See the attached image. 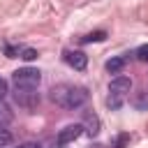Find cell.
Masks as SVG:
<instances>
[{"instance_id": "cell-1", "label": "cell", "mask_w": 148, "mask_h": 148, "mask_svg": "<svg viewBox=\"0 0 148 148\" xmlns=\"http://www.w3.org/2000/svg\"><path fill=\"white\" fill-rule=\"evenodd\" d=\"M88 97L90 92L83 86H72V83H62L51 90V99L62 109H81L88 102Z\"/></svg>"}, {"instance_id": "cell-2", "label": "cell", "mask_w": 148, "mask_h": 148, "mask_svg": "<svg viewBox=\"0 0 148 148\" xmlns=\"http://www.w3.org/2000/svg\"><path fill=\"white\" fill-rule=\"evenodd\" d=\"M130 90H132V81H130V76H123V74L113 76V79H111V83H109L106 106H109L111 111H118V109L125 104V99H127Z\"/></svg>"}, {"instance_id": "cell-3", "label": "cell", "mask_w": 148, "mask_h": 148, "mask_svg": "<svg viewBox=\"0 0 148 148\" xmlns=\"http://www.w3.org/2000/svg\"><path fill=\"white\" fill-rule=\"evenodd\" d=\"M12 81H14L16 90H35L42 81V72L35 67H21L12 74Z\"/></svg>"}, {"instance_id": "cell-4", "label": "cell", "mask_w": 148, "mask_h": 148, "mask_svg": "<svg viewBox=\"0 0 148 148\" xmlns=\"http://www.w3.org/2000/svg\"><path fill=\"white\" fill-rule=\"evenodd\" d=\"M86 130H83V125L81 123H74V125H67V127H62L60 132H58V143L60 146H67V143H72V141H76L81 134H83Z\"/></svg>"}, {"instance_id": "cell-5", "label": "cell", "mask_w": 148, "mask_h": 148, "mask_svg": "<svg viewBox=\"0 0 148 148\" xmlns=\"http://www.w3.org/2000/svg\"><path fill=\"white\" fill-rule=\"evenodd\" d=\"M65 62H67L69 67L83 72L86 65H88V56H86L83 51H72V49H67V51H65Z\"/></svg>"}, {"instance_id": "cell-6", "label": "cell", "mask_w": 148, "mask_h": 148, "mask_svg": "<svg viewBox=\"0 0 148 148\" xmlns=\"http://www.w3.org/2000/svg\"><path fill=\"white\" fill-rule=\"evenodd\" d=\"M83 130H86V134H90V136H95V134H99V118L95 116V113H86L83 116Z\"/></svg>"}, {"instance_id": "cell-7", "label": "cell", "mask_w": 148, "mask_h": 148, "mask_svg": "<svg viewBox=\"0 0 148 148\" xmlns=\"http://www.w3.org/2000/svg\"><path fill=\"white\" fill-rule=\"evenodd\" d=\"M16 102L23 106H32L35 102H39V95L32 90H16Z\"/></svg>"}, {"instance_id": "cell-8", "label": "cell", "mask_w": 148, "mask_h": 148, "mask_svg": "<svg viewBox=\"0 0 148 148\" xmlns=\"http://www.w3.org/2000/svg\"><path fill=\"white\" fill-rule=\"evenodd\" d=\"M125 62H127V58H123V56L111 58V60L106 62V72H111V74H120V72H123V67H125Z\"/></svg>"}, {"instance_id": "cell-9", "label": "cell", "mask_w": 148, "mask_h": 148, "mask_svg": "<svg viewBox=\"0 0 148 148\" xmlns=\"http://www.w3.org/2000/svg\"><path fill=\"white\" fill-rule=\"evenodd\" d=\"M132 104H134V109H139V111H146V109H148V90H141V92H136V95L132 97Z\"/></svg>"}, {"instance_id": "cell-10", "label": "cell", "mask_w": 148, "mask_h": 148, "mask_svg": "<svg viewBox=\"0 0 148 148\" xmlns=\"http://www.w3.org/2000/svg\"><path fill=\"white\" fill-rule=\"evenodd\" d=\"M12 143H14L12 132H9L5 125H0V148H7V146H12Z\"/></svg>"}, {"instance_id": "cell-11", "label": "cell", "mask_w": 148, "mask_h": 148, "mask_svg": "<svg viewBox=\"0 0 148 148\" xmlns=\"http://www.w3.org/2000/svg\"><path fill=\"white\" fill-rule=\"evenodd\" d=\"M14 118V113H12V109L5 104V99H0V125H5V123H9Z\"/></svg>"}, {"instance_id": "cell-12", "label": "cell", "mask_w": 148, "mask_h": 148, "mask_svg": "<svg viewBox=\"0 0 148 148\" xmlns=\"http://www.w3.org/2000/svg\"><path fill=\"white\" fill-rule=\"evenodd\" d=\"M104 37H106V32H102V30H99V32H90V35H86L81 42H83V44H88V42H102Z\"/></svg>"}, {"instance_id": "cell-13", "label": "cell", "mask_w": 148, "mask_h": 148, "mask_svg": "<svg viewBox=\"0 0 148 148\" xmlns=\"http://www.w3.org/2000/svg\"><path fill=\"white\" fill-rule=\"evenodd\" d=\"M37 56H39V53H37L35 49H23V51H21V58H23V60H35Z\"/></svg>"}, {"instance_id": "cell-14", "label": "cell", "mask_w": 148, "mask_h": 148, "mask_svg": "<svg viewBox=\"0 0 148 148\" xmlns=\"http://www.w3.org/2000/svg\"><path fill=\"white\" fill-rule=\"evenodd\" d=\"M136 58H139L141 62H148V44L139 46V51H136Z\"/></svg>"}, {"instance_id": "cell-15", "label": "cell", "mask_w": 148, "mask_h": 148, "mask_svg": "<svg viewBox=\"0 0 148 148\" xmlns=\"http://www.w3.org/2000/svg\"><path fill=\"white\" fill-rule=\"evenodd\" d=\"M7 92H9V86H7V81L0 76V99H5V97H7Z\"/></svg>"}, {"instance_id": "cell-16", "label": "cell", "mask_w": 148, "mask_h": 148, "mask_svg": "<svg viewBox=\"0 0 148 148\" xmlns=\"http://www.w3.org/2000/svg\"><path fill=\"white\" fill-rule=\"evenodd\" d=\"M127 139H130V136H127V134H123V136H120V139L116 141V148H123V143H125Z\"/></svg>"}, {"instance_id": "cell-17", "label": "cell", "mask_w": 148, "mask_h": 148, "mask_svg": "<svg viewBox=\"0 0 148 148\" xmlns=\"http://www.w3.org/2000/svg\"><path fill=\"white\" fill-rule=\"evenodd\" d=\"M18 148H42L39 143H23V146H18Z\"/></svg>"}]
</instances>
